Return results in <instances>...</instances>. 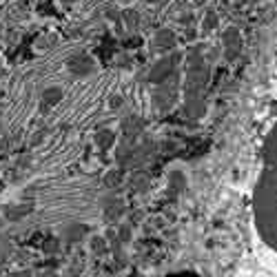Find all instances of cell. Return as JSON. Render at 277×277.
<instances>
[{
    "label": "cell",
    "mask_w": 277,
    "mask_h": 277,
    "mask_svg": "<svg viewBox=\"0 0 277 277\" xmlns=\"http://www.w3.org/2000/svg\"><path fill=\"white\" fill-rule=\"evenodd\" d=\"M62 2H67V4H71V2H75V0H62Z\"/></svg>",
    "instance_id": "22"
},
{
    "label": "cell",
    "mask_w": 277,
    "mask_h": 277,
    "mask_svg": "<svg viewBox=\"0 0 277 277\" xmlns=\"http://www.w3.org/2000/svg\"><path fill=\"white\" fill-rule=\"evenodd\" d=\"M175 62H178V56H169V58H162L157 65L151 69L149 73V80L153 84H160V82H166L171 78V73H175Z\"/></svg>",
    "instance_id": "3"
},
{
    "label": "cell",
    "mask_w": 277,
    "mask_h": 277,
    "mask_svg": "<svg viewBox=\"0 0 277 277\" xmlns=\"http://www.w3.org/2000/svg\"><path fill=\"white\" fill-rule=\"evenodd\" d=\"M144 2H160V0H144Z\"/></svg>",
    "instance_id": "23"
},
{
    "label": "cell",
    "mask_w": 277,
    "mask_h": 277,
    "mask_svg": "<svg viewBox=\"0 0 277 277\" xmlns=\"http://www.w3.org/2000/svg\"><path fill=\"white\" fill-rule=\"evenodd\" d=\"M31 208H33L31 204H25V207H9L7 208V217L9 219H20V217H25Z\"/></svg>",
    "instance_id": "13"
},
{
    "label": "cell",
    "mask_w": 277,
    "mask_h": 277,
    "mask_svg": "<svg viewBox=\"0 0 277 277\" xmlns=\"http://www.w3.org/2000/svg\"><path fill=\"white\" fill-rule=\"evenodd\" d=\"M140 38H131V40H124V47H138V45H140Z\"/></svg>",
    "instance_id": "21"
},
{
    "label": "cell",
    "mask_w": 277,
    "mask_h": 277,
    "mask_svg": "<svg viewBox=\"0 0 277 277\" xmlns=\"http://www.w3.org/2000/svg\"><path fill=\"white\" fill-rule=\"evenodd\" d=\"M67 69L71 71L73 75H89V73H93L95 71V62L93 58L89 54H75V56H71L69 60H67Z\"/></svg>",
    "instance_id": "2"
},
{
    "label": "cell",
    "mask_w": 277,
    "mask_h": 277,
    "mask_svg": "<svg viewBox=\"0 0 277 277\" xmlns=\"http://www.w3.org/2000/svg\"><path fill=\"white\" fill-rule=\"evenodd\" d=\"M133 142H129V140H124L122 142V146L118 149V155H116V160H118V164H120V169L122 166H129L131 164V160H133Z\"/></svg>",
    "instance_id": "8"
},
{
    "label": "cell",
    "mask_w": 277,
    "mask_h": 277,
    "mask_svg": "<svg viewBox=\"0 0 277 277\" xmlns=\"http://www.w3.org/2000/svg\"><path fill=\"white\" fill-rule=\"evenodd\" d=\"M120 180H122V171L120 169L109 171V173L104 175V184H107V186H118V184H120Z\"/></svg>",
    "instance_id": "16"
},
{
    "label": "cell",
    "mask_w": 277,
    "mask_h": 277,
    "mask_svg": "<svg viewBox=\"0 0 277 277\" xmlns=\"http://www.w3.org/2000/svg\"><path fill=\"white\" fill-rule=\"evenodd\" d=\"M113 142H116V133H113V131H109V129H102V131H98V133H95V144H98L102 151L111 149V146H113Z\"/></svg>",
    "instance_id": "10"
},
{
    "label": "cell",
    "mask_w": 277,
    "mask_h": 277,
    "mask_svg": "<svg viewBox=\"0 0 277 277\" xmlns=\"http://www.w3.org/2000/svg\"><path fill=\"white\" fill-rule=\"evenodd\" d=\"M62 100V89L58 87H51V89H47V91H42V98H40V111L42 113H47L49 111L54 104H58Z\"/></svg>",
    "instance_id": "7"
},
{
    "label": "cell",
    "mask_w": 277,
    "mask_h": 277,
    "mask_svg": "<svg viewBox=\"0 0 277 277\" xmlns=\"http://www.w3.org/2000/svg\"><path fill=\"white\" fill-rule=\"evenodd\" d=\"M89 244H91V251H93V253H98V255H102V253H107V251H109V246H107V237L93 235Z\"/></svg>",
    "instance_id": "14"
},
{
    "label": "cell",
    "mask_w": 277,
    "mask_h": 277,
    "mask_svg": "<svg viewBox=\"0 0 277 277\" xmlns=\"http://www.w3.org/2000/svg\"><path fill=\"white\" fill-rule=\"evenodd\" d=\"M142 127H144V122H142L140 116H127L122 120V136H124V140L133 142L142 133Z\"/></svg>",
    "instance_id": "5"
},
{
    "label": "cell",
    "mask_w": 277,
    "mask_h": 277,
    "mask_svg": "<svg viewBox=\"0 0 277 277\" xmlns=\"http://www.w3.org/2000/svg\"><path fill=\"white\" fill-rule=\"evenodd\" d=\"M175 100V87L173 84H162L160 82V89L153 93V107L157 111H166V109L173 104Z\"/></svg>",
    "instance_id": "4"
},
{
    "label": "cell",
    "mask_w": 277,
    "mask_h": 277,
    "mask_svg": "<svg viewBox=\"0 0 277 277\" xmlns=\"http://www.w3.org/2000/svg\"><path fill=\"white\" fill-rule=\"evenodd\" d=\"M109 104H111V109H120L124 104V98H120V95H113V98L109 100Z\"/></svg>",
    "instance_id": "20"
},
{
    "label": "cell",
    "mask_w": 277,
    "mask_h": 277,
    "mask_svg": "<svg viewBox=\"0 0 277 277\" xmlns=\"http://www.w3.org/2000/svg\"><path fill=\"white\" fill-rule=\"evenodd\" d=\"M42 251H45V253H56V251H58V240H54V237H47Z\"/></svg>",
    "instance_id": "18"
},
{
    "label": "cell",
    "mask_w": 277,
    "mask_h": 277,
    "mask_svg": "<svg viewBox=\"0 0 277 277\" xmlns=\"http://www.w3.org/2000/svg\"><path fill=\"white\" fill-rule=\"evenodd\" d=\"M146 186H149V178H146V175L136 173L131 178V189L133 191H142V189H146Z\"/></svg>",
    "instance_id": "15"
},
{
    "label": "cell",
    "mask_w": 277,
    "mask_h": 277,
    "mask_svg": "<svg viewBox=\"0 0 277 277\" xmlns=\"http://www.w3.org/2000/svg\"><path fill=\"white\" fill-rule=\"evenodd\" d=\"M84 233H87V226H82V224H71V226L65 228L62 240L65 242H80L84 237Z\"/></svg>",
    "instance_id": "9"
},
{
    "label": "cell",
    "mask_w": 277,
    "mask_h": 277,
    "mask_svg": "<svg viewBox=\"0 0 277 277\" xmlns=\"http://www.w3.org/2000/svg\"><path fill=\"white\" fill-rule=\"evenodd\" d=\"M184 186V175L182 173H171V189H182Z\"/></svg>",
    "instance_id": "17"
},
{
    "label": "cell",
    "mask_w": 277,
    "mask_h": 277,
    "mask_svg": "<svg viewBox=\"0 0 277 277\" xmlns=\"http://www.w3.org/2000/svg\"><path fill=\"white\" fill-rule=\"evenodd\" d=\"M104 207V217L109 219V222H116V219H120L122 211H124V202L120 198H107L102 202Z\"/></svg>",
    "instance_id": "6"
},
{
    "label": "cell",
    "mask_w": 277,
    "mask_h": 277,
    "mask_svg": "<svg viewBox=\"0 0 277 277\" xmlns=\"http://www.w3.org/2000/svg\"><path fill=\"white\" fill-rule=\"evenodd\" d=\"M253 235L269 266L277 271V120L262 140L260 169L251 200Z\"/></svg>",
    "instance_id": "1"
},
{
    "label": "cell",
    "mask_w": 277,
    "mask_h": 277,
    "mask_svg": "<svg viewBox=\"0 0 277 277\" xmlns=\"http://www.w3.org/2000/svg\"><path fill=\"white\" fill-rule=\"evenodd\" d=\"M118 237H120V242H131V226H120V231H118Z\"/></svg>",
    "instance_id": "19"
},
{
    "label": "cell",
    "mask_w": 277,
    "mask_h": 277,
    "mask_svg": "<svg viewBox=\"0 0 277 277\" xmlns=\"http://www.w3.org/2000/svg\"><path fill=\"white\" fill-rule=\"evenodd\" d=\"M175 45V36L173 31L169 29H160L155 33V47H160V49H171V47Z\"/></svg>",
    "instance_id": "11"
},
{
    "label": "cell",
    "mask_w": 277,
    "mask_h": 277,
    "mask_svg": "<svg viewBox=\"0 0 277 277\" xmlns=\"http://www.w3.org/2000/svg\"><path fill=\"white\" fill-rule=\"evenodd\" d=\"M122 20L129 29H138V27L142 25V16L136 11V9H127V11H122Z\"/></svg>",
    "instance_id": "12"
}]
</instances>
